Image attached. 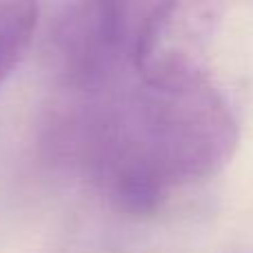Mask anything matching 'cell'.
Returning <instances> with one entry per match:
<instances>
[{"mask_svg": "<svg viewBox=\"0 0 253 253\" xmlns=\"http://www.w3.org/2000/svg\"><path fill=\"white\" fill-rule=\"evenodd\" d=\"M147 4L80 2L49 34V60L69 91H87L131 71L135 31Z\"/></svg>", "mask_w": 253, "mask_h": 253, "instance_id": "cell-2", "label": "cell"}, {"mask_svg": "<svg viewBox=\"0 0 253 253\" xmlns=\"http://www.w3.org/2000/svg\"><path fill=\"white\" fill-rule=\"evenodd\" d=\"M126 74L74 93L53 142L123 209L151 213L173 189L218 173L238 126L209 83L162 87Z\"/></svg>", "mask_w": 253, "mask_h": 253, "instance_id": "cell-1", "label": "cell"}, {"mask_svg": "<svg viewBox=\"0 0 253 253\" xmlns=\"http://www.w3.org/2000/svg\"><path fill=\"white\" fill-rule=\"evenodd\" d=\"M36 27L38 7L34 2H0V84L22 60Z\"/></svg>", "mask_w": 253, "mask_h": 253, "instance_id": "cell-4", "label": "cell"}, {"mask_svg": "<svg viewBox=\"0 0 253 253\" xmlns=\"http://www.w3.org/2000/svg\"><path fill=\"white\" fill-rule=\"evenodd\" d=\"M218 7L209 2L147 4L135 31L131 69L138 78L162 87L209 83L207 58Z\"/></svg>", "mask_w": 253, "mask_h": 253, "instance_id": "cell-3", "label": "cell"}]
</instances>
